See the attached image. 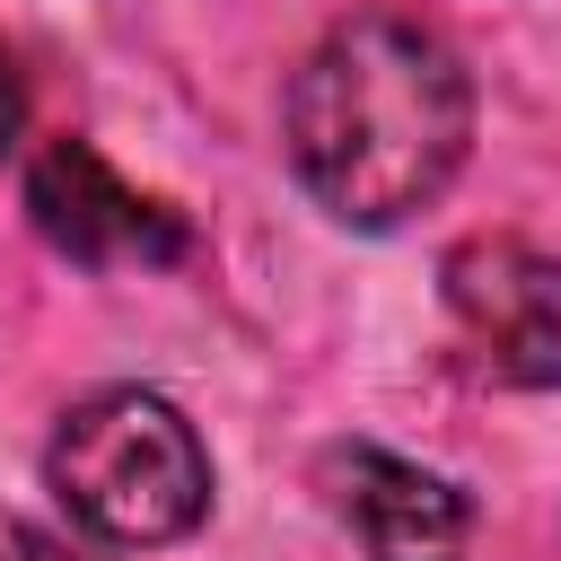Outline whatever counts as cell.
Listing matches in <instances>:
<instances>
[{
	"label": "cell",
	"mask_w": 561,
	"mask_h": 561,
	"mask_svg": "<svg viewBox=\"0 0 561 561\" xmlns=\"http://www.w3.org/2000/svg\"><path fill=\"white\" fill-rule=\"evenodd\" d=\"M280 149L324 219L386 237L456 184L473 149V70L421 18H342L280 96Z\"/></svg>",
	"instance_id": "cell-1"
},
{
	"label": "cell",
	"mask_w": 561,
	"mask_h": 561,
	"mask_svg": "<svg viewBox=\"0 0 561 561\" xmlns=\"http://www.w3.org/2000/svg\"><path fill=\"white\" fill-rule=\"evenodd\" d=\"M26 140V79H18V61H9V44H0V158Z\"/></svg>",
	"instance_id": "cell-6"
},
{
	"label": "cell",
	"mask_w": 561,
	"mask_h": 561,
	"mask_svg": "<svg viewBox=\"0 0 561 561\" xmlns=\"http://www.w3.org/2000/svg\"><path fill=\"white\" fill-rule=\"evenodd\" d=\"M44 491L79 535L114 552H158L210 517V447L158 386H96L61 412L44 447Z\"/></svg>",
	"instance_id": "cell-2"
},
{
	"label": "cell",
	"mask_w": 561,
	"mask_h": 561,
	"mask_svg": "<svg viewBox=\"0 0 561 561\" xmlns=\"http://www.w3.org/2000/svg\"><path fill=\"white\" fill-rule=\"evenodd\" d=\"M26 219L53 254L88 263V272H123V263H175L193 237L167 202L131 193L88 140H44L26 167Z\"/></svg>",
	"instance_id": "cell-3"
},
{
	"label": "cell",
	"mask_w": 561,
	"mask_h": 561,
	"mask_svg": "<svg viewBox=\"0 0 561 561\" xmlns=\"http://www.w3.org/2000/svg\"><path fill=\"white\" fill-rule=\"evenodd\" d=\"M324 500L359 526L368 561H465V535H473V508L447 473L412 465V456H386V447H324Z\"/></svg>",
	"instance_id": "cell-5"
},
{
	"label": "cell",
	"mask_w": 561,
	"mask_h": 561,
	"mask_svg": "<svg viewBox=\"0 0 561 561\" xmlns=\"http://www.w3.org/2000/svg\"><path fill=\"white\" fill-rule=\"evenodd\" d=\"M26 561H61V552H53V543H26Z\"/></svg>",
	"instance_id": "cell-7"
},
{
	"label": "cell",
	"mask_w": 561,
	"mask_h": 561,
	"mask_svg": "<svg viewBox=\"0 0 561 561\" xmlns=\"http://www.w3.org/2000/svg\"><path fill=\"white\" fill-rule=\"evenodd\" d=\"M447 307L491 377L508 386H561V263L517 237H473L438 263Z\"/></svg>",
	"instance_id": "cell-4"
}]
</instances>
